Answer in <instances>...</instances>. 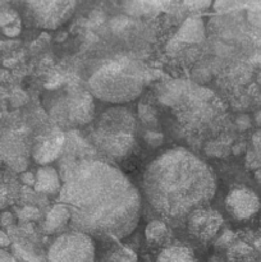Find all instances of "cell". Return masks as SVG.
<instances>
[{
    "label": "cell",
    "instance_id": "obj_1",
    "mask_svg": "<svg viewBox=\"0 0 261 262\" xmlns=\"http://www.w3.org/2000/svg\"><path fill=\"white\" fill-rule=\"evenodd\" d=\"M60 192L61 200L71 211L73 227L82 232L122 238L137 224V189L119 170L107 164H81L67 177Z\"/></svg>",
    "mask_w": 261,
    "mask_h": 262
},
{
    "label": "cell",
    "instance_id": "obj_2",
    "mask_svg": "<svg viewBox=\"0 0 261 262\" xmlns=\"http://www.w3.org/2000/svg\"><path fill=\"white\" fill-rule=\"evenodd\" d=\"M145 191L160 214L182 219L214 197V173L191 152L177 148L151 163L145 176Z\"/></svg>",
    "mask_w": 261,
    "mask_h": 262
},
{
    "label": "cell",
    "instance_id": "obj_3",
    "mask_svg": "<svg viewBox=\"0 0 261 262\" xmlns=\"http://www.w3.org/2000/svg\"><path fill=\"white\" fill-rule=\"evenodd\" d=\"M143 72L129 60H114L95 72L89 84L92 94L104 101L122 104L141 94Z\"/></svg>",
    "mask_w": 261,
    "mask_h": 262
},
{
    "label": "cell",
    "instance_id": "obj_4",
    "mask_svg": "<svg viewBox=\"0 0 261 262\" xmlns=\"http://www.w3.org/2000/svg\"><path fill=\"white\" fill-rule=\"evenodd\" d=\"M49 262H95L94 241L84 233L63 234L51 245Z\"/></svg>",
    "mask_w": 261,
    "mask_h": 262
},
{
    "label": "cell",
    "instance_id": "obj_5",
    "mask_svg": "<svg viewBox=\"0 0 261 262\" xmlns=\"http://www.w3.org/2000/svg\"><path fill=\"white\" fill-rule=\"evenodd\" d=\"M35 23L40 27L54 30L67 22L73 14L74 2H33L28 4Z\"/></svg>",
    "mask_w": 261,
    "mask_h": 262
},
{
    "label": "cell",
    "instance_id": "obj_6",
    "mask_svg": "<svg viewBox=\"0 0 261 262\" xmlns=\"http://www.w3.org/2000/svg\"><path fill=\"white\" fill-rule=\"evenodd\" d=\"M225 207L234 219L247 220L260 211L261 201L251 189L237 188L230 191L227 196Z\"/></svg>",
    "mask_w": 261,
    "mask_h": 262
},
{
    "label": "cell",
    "instance_id": "obj_7",
    "mask_svg": "<svg viewBox=\"0 0 261 262\" xmlns=\"http://www.w3.org/2000/svg\"><path fill=\"white\" fill-rule=\"evenodd\" d=\"M222 225V217L214 210L197 209L188 216V227L191 233L201 239H211Z\"/></svg>",
    "mask_w": 261,
    "mask_h": 262
},
{
    "label": "cell",
    "instance_id": "obj_8",
    "mask_svg": "<svg viewBox=\"0 0 261 262\" xmlns=\"http://www.w3.org/2000/svg\"><path fill=\"white\" fill-rule=\"evenodd\" d=\"M94 113L91 95L87 92H78L67 100V117L73 124H86L91 120Z\"/></svg>",
    "mask_w": 261,
    "mask_h": 262
},
{
    "label": "cell",
    "instance_id": "obj_9",
    "mask_svg": "<svg viewBox=\"0 0 261 262\" xmlns=\"http://www.w3.org/2000/svg\"><path fill=\"white\" fill-rule=\"evenodd\" d=\"M64 142H66V138L61 133L48 138L36 147L35 154H33L35 160L44 166L53 163L54 160H56L60 156L61 150L64 147Z\"/></svg>",
    "mask_w": 261,
    "mask_h": 262
},
{
    "label": "cell",
    "instance_id": "obj_10",
    "mask_svg": "<svg viewBox=\"0 0 261 262\" xmlns=\"http://www.w3.org/2000/svg\"><path fill=\"white\" fill-rule=\"evenodd\" d=\"M35 191L44 194H58L61 191L60 177L50 165L41 166L36 173Z\"/></svg>",
    "mask_w": 261,
    "mask_h": 262
},
{
    "label": "cell",
    "instance_id": "obj_11",
    "mask_svg": "<svg viewBox=\"0 0 261 262\" xmlns=\"http://www.w3.org/2000/svg\"><path fill=\"white\" fill-rule=\"evenodd\" d=\"M71 217V211H69V209L66 205H55L46 215L45 224H44L45 232L50 233V234L51 233H56L68 224Z\"/></svg>",
    "mask_w": 261,
    "mask_h": 262
},
{
    "label": "cell",
    "instance_id": "obj_12",
    "mask_svg": "<svg viewBox=\"0 0 261 262\" xmlns=\"http://www.w3.org/2000/svg\"><path fill=\"white\" fill-rule=\"evenodd\" d=\"M205 28L200 18H188L177 33V40L184 42H200L204 40Z\"/></svg>",
    "mask_w": 261,
    "mask_h": 262
},
{
    "label": "cell",
    "instance_id": "obj_13",
    "mask_svg": "<svg viewBox=\"0 0 261 262\" xmlns=\"http://www.w3.org/2000/svg\"><path fill=\"white\" fill-rule=\"evenodd\" d=\"M187 92V86L183 81L169 82L161 89L160 101L165 105H176L183 99Z\"/></svg>",
    "mask_w": 261,
    "mask_h": 262
},
{
    "label": "cell",
    "instance_id": "obj_14",
    "mask_svg": "<svg viewBox=\"0 0 261 262\" xmlns=\"http://www.w3.org/2000/svg\"><path fill=\"white\" fill-rule=\"evenodd\" d=\"M0 28H2V32L8 37L13 38L19 36L20 30H22L19 15L14 10H0Z\"/></svg>",
    "mask_w": 261,
    "mask_h": 262
},
{
    "label": "cell",
    "instance_id": "obj_15",
    "mask_svg": "<svg viewBox=\"0 0 261 262\" xmlns=\"http://www.w3.org/2000/svg\"><path fill=\"white\" fill-rule=\"evenodd\" d=\"M158 262H194V255L189 248L174 246L161 251Z\"/></svg>",
    "mask_w": 261,
    "mask_h": 262
},
{
    "label": "cell",
    "instance_id": "obj_16",
    "mask_svg": "<svg viewBox=\"0 0 261 262\" xmlns=\"http://www.w3.org/2000/svg\"><path fill=\"white\" fill-rule=\"evenodd\" d=\"M100 262H137L135 252L125 247L115 246L105 251L100 258Z\"/></svg>",
    "mask_w": 261,
    "mask_h": 262
},
{
    "label": "cell",
    "instance_id": "obj_17",
    "mask_svg": "<svg viewBox=\"0 0 261 262\" xmlns=\"http://www.w3.org/2000/svg\"><path fill=\"white\" fill-rule=\"evenodd\" d=\"M145 235L147 241H151V242H161L168 237V228L160 220H154L148 223L146 227Z\"/></svg>",
    "mask_w": 261,
    "mask_h": 262
},
{
    "label": "cell",
    "instance_id": "obj_18",
    "mask_svg": "<svg viewBox=\"0 0 261 262\" xmlns=\"http://www.w3.org/2000/svg\"><path fill=\"white\" fill-rule=\"evenodd\" d=\"M205 152L209 156H214V158H223L229 152V147L220 142H211L206 146Z\"/></svg>",
    "mask_w": 261,
    "mask_h": 262
},
{
    "label": "cell",
    "instance_id": "obj_19",
    "mask_svg": "<svg viewBox=\"0 0 261 262\" xmlns=\"http://www.w3.org/2000/svg\"><path fill=\"white\" fill-rule=\"evenodd\" d=\"M248 18L253 23H261V3H252L248 8Z\"/></svg>",
    "mask_w": 261,
    "mask_h": 262
},
{
    "label": "cell",
    "instance_id": "obj_20",
    "mask_svg": "<svg viewBox=\"0 0 261 262\" xmlns=\"http://www.w3.org/2000/svg\"><path fill=\"white\" fill-rule=\"evenodd\" d=\"M140 117L143 122H146V124H151V122H155V113L151 107L145 106H140Z\"/></svg>",
    "mask_w": 261,
    "mask_h": 262
},
{
    "label": "cell",
    "instance_id": "obj_21",
    "mask_svg": "<svg viewBox=\"0 0 261 262\" xmlns=\"http://www.w3.org/2000/svg\"><path fill=\"white\" fill-rule=\"evenodd\" d=\"M145 140L148 145H151L153 147H158L163 142V135L159 132H147L145 135Z\"/></svg>",
    "mask_w": 261,
    "mask_h": 262
},
{
    "label": "cell",
    "instance_id": "obj_22",
    "mask_svg": "<svg viewBox=\"0 0 261 262\" xmlns=\"http://www.w3.org/2000/svg\"><path fill=\"white\" fill-rule=\"evenodd\" d=\"M38 215H40L38 210L36 209V207H32V206L25 207V209L20 211V217L25 220H35V219H37Z\"/></svg>",
    "mask_w": 261,
    "mask_h": 262
},
{
    "label": "cell",
    "instance_id": "obj_23",
    "mask_svg": "<svg viewBox=\"0 0 261 262\" xmlns=\"http://www.w3.org/2000/svg\"><path fill=\"white\" fill-rule=\"evenodd\" d=\"M128 23H129V20H128L127 17L118 15V17L113 18L112 22H110V26H112V28L114 31H120V30H123V28H124Z\"/></svg>",
    "mask_w": 261,
    "mask_h": 262
},
{
    "label": "cell",
    "instance_id": "obj_24",
    "mask_svg": "<svg viewBox=\"0 0 261 262\" xmlns=\"http://www.w3.org/2000/svg\"><path fill=\"white\" fill-rule=\"evenodd\" d=\"M235 124H237L238 129H240V130L247 129V128L251 125L250 117H248V115H246V114L240 115V117H238L237 119H235Z\"/></svg>",
    "mask_w": 261,
    "mask_h": 262
},
{
    "label": "cell",
    "instance_id": "obj_25",
    "mask_svg": "<svg viewBox=\"0 0 261 262\" xmlns=\"http://www.w3.org/2000/svg\"><path fill=\"white\" fill-rule=\"evenodd\" d=\"M252 143H253V148H255V154L261 160V130H258V132H256L255 135H253Z\"/></svg>",
    "mask_w": 261,
    "mask_h": 262
},
{
    "label": "cell",
    "instance_id": "obj_26",
    "mask_svg": "<svg viewBox=\"0 0 261 262\" xmlns=\"http://www.w3.org/2000/svg\"><path fill=\"white\" fill-rule=\"evenodd\" d=\"M237 5V3H233V2H216L214 3V8L217 10V12H227L228 8H233Z\"/></svg>",
    "mask_w": 261,
    "mask_h": 262
},
{
    "label": "cell",
    "instance_id": "obj_27",
    "mask_svg": "<svg viewBox=\"0 0 261 262\" xmlns=\"http://www.w3.org/2000/svg\"><path fill=\"white\" fill-rule=\"evenodd\" d=\"M22 182L25 184H27V186H33L35 187V183H36V176L32 173H23L22 174Z\"/></svg>",
    "mask_w": 261,
    "mask_h": 262
},
{
    "label": "cell",
    "instance_id": "obj_28",
    "mask_svg": "<svg viewBox=\"0 0 261 262\" xmlns=\"http://www.w3.org/2000/svg\"><path fill=\"white\" fill-rule=\"evenodd\" d=\"M187 7L192 8V9H204V8H207L211 5V3L210 2H192V3H186Z\"/></svg>",
    "mask_w": 261,
    "mask_h": 262
},
{
    "label": "cell",
    "instance_id": "obj_29",
    "mask_svg": "<svg viewBox=\"0 0 261 262\" xmlns=\"http://www.w3.org/2000/svg\"><path fill=\"white\" fill-rule=\"evenodd\" d=\"M0 262H17L15 258L13 257L10 253H8L7 251L0 248Z\"/></svg>",
    "mask_w": 261,
    "mask_h": 262
},
{
    "label": "cell",
    "instance_id": "obj_30",
    "mask_svg": "<svg viewBox=\"0 0 261 262\" xmlns=\"http://www.w3.org/2000/svg\"><path fill=\"white\" fill-rule=\"evenodd\" d=\"M232 238H233V234L230 232H225L224 234H223V237H220V239L217 241V243L216 245L217 246H227L228 243L230 242V241H232Z\"/></svg>",
    "mask_w": 261,
    "mask_h": 262
},
{
    "label": "cell",
    "instance_id": "obj_31",
    "mask_svg": "<svg viewBox=\"0 0 261 262\" xmlns=\"http://www.w3.org/2000/svg\"><path fill=\"white\" fill-rule=\"evenodd\" d=\"M8 245H9V239H8V237L4 234V233L0 232V248L5 247V246Z\"/></svg>",
    "mask_w": 261,
    "mask_h": 262
},
{
    "label": "cell",
    "instance_id": "obj_32",
    "mask_svg": "<svg viewBox=\"0 0 261 262\" xmlns=\"http://www.w3.org/2000/svg\"><path fill=\"white\" fill-rule=\"evenodd\" d=\"M12 215L10 214H8V212H5V214H3L2 215V223L4 225H8V224H10V223H12Z\"/></svg>",
    "mask_w": 261,
    "mask_h": 262
},
{
    "label": "cell",
    "instance_id": "obj_33",
    "mask_svg": "<svg viewBox=\"0 0 261 262\" xmlns=\"http://www.w3.org/2000/svg\"><path fill=\"white\" fill-rule=\"evenodd\" d=\"M256 122H257V124L261 127V112L256 114Z\"/></svg>",
    "mask_w": 261,
    "mask_h": 262
},
{
    "label": "cell",
    "instance_id": "obj_34",
    "mask_svg": "<svg viewBox=\"0 0 261 262\" xmlns=\"http://www.w3.org/2000/svg\"><path fill=\"white\" fill-rule=\"evenodd\" d=\"M255 177H256V179H257V181L260 182V183H261V169H260V170H257V171H256Z\"/></svg>",
    "mask_w": 261,
    "mask_h": 262
}]
</instances>
